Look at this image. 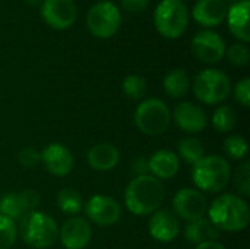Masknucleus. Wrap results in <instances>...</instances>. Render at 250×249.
Masks as SVG:
<instances>
[{"instance_id":"nucleus-11","label":"nucleus","mask_w":250,"mask_h":249,"mask_svg":"<svg viewBox=\"0 0 250 249\" xmlns=\"http://www.w3.org/2000/svg\"><path fill=\"white\" fill-rule=\"evenodd\" d=\"M86 217L100 227H108L119 222L122 210L119 203L107 195H94L85 205Z\"/></svg>"},{"instance_id":"nucleus-5","label":"nucleus","mask_w":250,"mask_h":249,"mask_svg":"<svg viewBox=\"0 0 250 249\" xmlns=\"http://www.w3.org/2000/svg\"><path fill=\"white\" fill-rule=\"evenodd\" d=\"M157 31L166 38H179L189 23V10L182 0H163L154 12Z\"/></svg>"},{"instance_id":"nucleus-8","label":"nucleus","mask_w":250,"mask_h":249,"mask_svg":"<svg viewBox=\"0 0 250 249\" xmlns=\"http://www.w3.org/2000/svg\"><path fill=\"white\" fill-rule=\"evenodd\" d=\"M122 23L119 7L110 1H100L91 6L86 16V25L92 35L98 38L113 37Z\"/></svg>"},{"instance_id":"nucleus-29","label":"nucleus","mask_w":250,"mask_h":249,"mask_svg":"<svg viewBox=\"0 0 250 249\" xmlns=\"http://www.w3.org/2000/svg\"><path fill=\"white\" fill-rule=\"evenodd\" d=\"M16 225L12 219L0 214V249H9L16 241Z\"/></svg>"},{"instance_id":"nucleus-34","label":"nucleus","mask_w":250,"mask_h":249,"mask_svg":"<svg viewBox=\"0 0 250 249\" xmlns=\"http://www.w3.org/2000/svg\"><path fill=\"white\" fill-rule=\"evenodd\" d=\"M149 4V0H122V6L127 12H142Z\"/></svg>"},{"instance_id":"nucleus-6","label":"nucleus","mask_w":250,"mask_h":249,"mask_svg":"<svg viewBox=\"0 0 250 249\" xmlns=\"http://www.w3.org/2000/svg\"><path fill=\"white\" fill-rule=\"evenodd\" d=\"M171 122V113L167 104L158 98H148L142 101L135 112V123L138 129L151 136L164 134Z\"/></svg>"},{"instance_id":"nucleus-33","label":"nucleus","mask_w":250,"mask_h":249,"mask_svg":"<svg viewBox=\"0 0 250 249\" xmlns=\"http://www.w3.org/2000/svg\"><path fill=\"white\" fill-rule=\"evenodd\" d=\"M234 97L236 100L243 106V107H249L250 106V79L249 78H243L240 82H237L236 88H234Z\"/></svg>"},{"instance_id":"nucleus-18","label":"nucleus","mask_w":250,"mask_h":249,"mask_svg":"<svg viewBox=\"0 0 250 249\" xmlns=\"http://www.w3.org/2000/svg\"><path fill=\"white\" fill-rule=\"evenodd\" d=\"M192 15L202 26H217L227 16V4L223 0H198Z\"/></svg>"},{"instance_id":"nucleus-7","label":"nucleus","mask_w":250,"mask_h":249,"mask_svg":"<svg viewBox=\"0 0 250 249\" xmlns=\"http://www.w3.org/2000/svg\"><path fill=\"white\" fill-rule=\"evenodd\" d=\"M231 90L230 78L218 69H205L193 81L195 97L205 104H218L224 101Z\"/></svg>"},{"instance_id":"nucleus-2","label":"nucleus","mask_w":250,"mask_h":249,"mask_svg":"<svg viewBox=\"0 0 250 249\" xmlns=\"http://www.w3.org/2000/svg\"><path fill=\"white\" fill-rule=\"evenodd\" d=\"M209 222L221 232H240L250 222L249 205L233 194L220 195L208 210Z\"/></svg>"},{"instance_id":"nucleus-38","label":"nucleus","mask_w":250,"mask_h":249,"mask_svg":"<svg viewBox=\"0 0 250 249\" xmlns=\"http://www.w3.org/2000/svg\"><path fill=\"white\" fill-rule=\"evenodd\" d=\"M223 1H224V3H226V1H229V3H237V1H240V0H223Z\"/></svg>"},{"instance_id":"nucleus-24","label":"nucleus","mask_w":250,"mask_h":249,"mask_svg":"<svg viewBox=\"0 0 250 249\" xmlns=\"http://www.w3.org/2000/svg\"><path fill=\"white\" fill-rule=\"evenodd\" d=\"M57 207L63 214L76 216L83 208V200L76 189L64 188L57 194Z\"/></svg>"},{"instance_id":"nucleus-3","label":"nucleus","mask_w":250,"mask_h":249,"mask_svg":"<svg viewBox=\"0 0 250 249\" xmlns=\"http://www.w3.org/2000/svg\"><path fill=\"white\" fill-rule=\"evenodd\" d=\"M231 169L229 161L220 156H207L199 160L192 169L195 185L204 192H221L230 182Z\"/></svg>"},{"instance_id":"nucleus-22","label":"nucleus","mask_w":250,"mask_h":249,"mask_svg":"<svg viewBox=\"0 0 250 249\" xmlns=\"http://www.w3.org/2000/svg\"><path fill=\"white\" fill-rule=\"evenodd\" d=\"M185 236L192 244H204L209 241H217L220 238V230L209 222V219H199L195 222H189L185 229Z\"/></svg>"},{"instance_id":"nucleus-4","label":"nucleus","mask_w":250,"mask_h":249,"mask_svg":"<svg viewBox=\"0 0 250 249\" xmlns=\"http://www.w3.org/2000/svg\"><path fill=\"white\" fill-rule=\"evenodd\" d=\"M19 222H21L19 225L21 238L31 248H50L59 236V227L54 219L45 213L35 210L26 214Z\"/></svg>"},{"instance_id":"nucleus-1","label":"nucleus","mask_w":250,"mask_h":249,"mask_svg":"<svg viewBox=\"0 0 250 249\" xmlns=\"http://www.w3.org/2000/svg\"><path fill=\"white\" fill-rule=\"evenodd\" d=\"M164 197L166 191L163 183L151 175H142L129 182L125 191V204L130 213L148 216L161 207Z\"/></svg>"},{"instance_id":"nucleus-15","label":"nucleus","mask_w":250,"mask_h":249,"mask_svg":"<svg viewBox=\"0 0 250 249\" xmlns=\"http://www.w3.org/2000/svg\"><path fill=\"white\" fill-rule=\"evenodd\" d=\"M173 119L174 123L188 134H199L208 123L204 109L189 101H183L176 106Z\"/></svg>"},{"instance_id":"nucleus-20","label":"nucleus","mask_w":250,"mask_h":249,"mask_svg":"<svg viewBox=\"0 0 250 249\" xmlns=\"http://www.w3.org/2000/svg\"><path fill=\"white\" fill-rule=\"evenodd\" d=\"M180 167L179 156L168 150H160L148 160V169L151 176L160 179H171L177 175Z\"/></svg>"},{"instance_id":"nucleus-10","label":"nucleus","mask_w":250,"mask_h":249,"mask_svg":"<svg viewBox=\"0 0 250 249\" xmlns=\"http://www.w3.org/2000/svg\"><path fill=\"white\" fill-rule=\"evenodd\" d=\"M40 204V195L34 189H25L22 192H10L0 198V214L9 219L21 220L26 214L37 210Z\"/></svg>"},{"instance_id":"nucleus-9","label":"nucleus","mask_w":250,"mask_h":249,"mask_svg":"<svg viewBox=\"0 0 250 249\" xmlns=\"http://www.w3.org/2000/svg\"><path fill=\"white\" fill-rule=\"evenodd\" d=\"M208 208L207 198L202 192L190 188L180 189L173 198V210L176 217H180L186 222H195L205 216Z\"/></svg>"},{"instance_id":"nucleus-13","label":"nucleus","mask_w":250,"mask_h":249,"mask_svg":"<svg viewBox=\"0 0 250 249\" xmlns=\"http://www.w3.org/2000/svg\"><path fill=\"white\" fill-rule=\"evenodd\" d=\"M41 15L51 28L67 29L75 23L78 10L73 0H44Z\"/></svg>"},{"instance_id":"nucleus-14","label":"nucleus","mask_w":250,"mask_h":249,"mask_svg":"<svg viewBox=\"0 0 250 249\" xmlns=\"http://www.w3.org/2000/svg\"><path fill=\"white\" fill-rule=\"evenodd\" d=\"M59 236L66 249H85L91 242L92 230L85 219L75 216L63 223Z\"/></svg>"},{"instance_id":"nucleus-17","label":"nucleus","mask_w":250,"mask_h":249,"mask_svg":"<svg viewBox=\"0 0 250 249\" xmlns=\"http://www.w3.org/2000/svg\"><path fill=\"white\" fill-rule=\"evenodd\" d=\"M41 161L48 173L54 176H66L73 169V156L62 144H50L41 153Z\"/></svg>"},{"instance_id":"nucleus-28","label":"nucleus","mask_w":250,"mask_h":249,"mask_svg":"<svg viewBox=\"0 0 250 249\" xmlns=\"http://www.w3.org/2000/svg\"><path fill=\"white\" fill-rule=\"evenodd\" d=\"M224 153L233 158V160H242L248 156L249 147L243 136L240 135H231L224 141Z\"/></svg>"},{"instance_id":"nucleus-31","label":"nucleus","mask_w":250,"mask_h":249,"mask_svg":"<svg viewBox=\"0 0 250 249\" xmlns=\"http://www.w3.org/2000/svg\"><path fill=\"white\" fill-rule=\"evenodd\" d=\"M234 185L243 197L250 195V163H243L234 173Z\"/></svg>"},{"instance_id":"nucleus-26","label":"nucleus","mask_w":250,"mask_h":249,"mask_svg":"<svg viewBox=\"0 0 250 249\" xmlns=\"http://www.w3.org/2000/svg\"><path fill=\"white\" fill-rule=\"evenodd\" d=\"M236 122H237L236 112L230 106H220L212 114V125L221 134L233 131Z\"/></svg>"},{"instance_id":"nucleus-27","label":"nucleus","mask_w":250,"mask_h":249,"mask_svg":"<svg viewBox=\"0 0 250 249\" xmlns=\"http://www.w3.org/2000/svg\"><path fill=\"white\" fill-rule=\"evenodd\" d=\"M123 91L129 98L141 100L145 97V94L148 91L146 81L139 75H129L123 81Z\"/></svg>"},{"instance_id":"nucleus-16","label":"nucleus","mask_w":250,"mask_h":249,"mask_svg":"<svg viewBox=\"0 0 250 249\" xmlns=\"http://www.w3.org/2000/svg\"><path fill=\"white\" fill-rule=\"evenodd\" d=\"M149 235L158 242H171L179 236L180 223L176 214L168 210H157L148 223Z\"/></svg>"},{"instance_id":"nucleus-23","label":"nucleus","mask_w":250,"mask_h":249,"mask_svg":"<svg viewBox=\"0 0 250 249\" xmlns=\"http://www.w3.org/2000/svg\"><path fill=\"white\" fill-rule=\"evenodd\" d=\"M190 87V79L186 70L174 69L168 72L164 78V90L171 98H182L188 94Z\"/></svg>"},{"instance_id":"nucleus-25","label":"nucleus","mask_w":250,"mask_h":249,"mask_svg":"<svg viewBox=\"0 0 250 249\" xmlns=\"http://www.w3.org/2000/svg\"><path fill=\"white\" fill-rule=\"evenodd\" d=\"M177 151H179V156L183 158V161L192 166H195L199 160L205 157V148L202 142L192 136L180 139L177 144Z\"/></svg>"},{"instance_id":"nucleus-21","label":"nucleus","mask_w":250,"mask_h":249,"mask_svg":"<svg viewBox=\"0 0 250 249\" xmlns=\"http://www.w3.org/2000/svg\"><path fill=\"white\" fill-rule=\"evenodd\" d=\"M88 164L98 172H108L114 169L120 160V153L113 144H97L88 151Z\"/></svg>"},{"instance_id":"nucleus-35","label":"nucleus","mask_w":250,"mask_h":249,"mask_svg":"<svg viewBox=\"0 0 250 249\" xmlns=\"http://www.w3.org/2000/svg\"><path fill=\"white\" fill-rule=\"evenodd\" d=\"M132 172H135L136 176L148 175V172H149V169H148V160H145V158H136L132 163Z\"/></svg>"},{"instance_id":"nucleus-36","label":"nucleus","mask_w":250,"mask_h":249,"mask_svg":"<svg viewBox=\"0 0 250 249\" xmlns=\"http://www.w3.org/2000/svg\"><path fill=\"white\" fill-rule=\"evenodd\" d=\"M195 249H226L220 242L217 241H209V242H204V244H199Z\"/></svg>"},{"instance_id":"nucleus-32","label":"nucleus","mask_w":250,"mask_h":249,"mask_svg":"<svg viewBox=\"0 0 250 249\" xmlns=\"http://www.w3.org/2000/svg\"><path fill=\"white\" fill-rule=\"evenodd\" d=\"M40 160H41V153L38 150L32 148V147H26V148L21 150L19 154H18L19 164L23 166V167H26V169L35 167L40 163Z\"/></svg>"},{"instance_id":"nucleus-37","label":"nucleus","mask_w":250,"mask_h":249,"mask_svg":"<svg viewBox=\"0 0 250 249\" xmlns=\"http://www.w3.org/2000/svg\"><path fill=\"white\" fill-rule=\"evenodd\" d=\"M25 1H26L28 4H32V6H34V4H37V3H38L40 0H25Z\"/></svg>"},{"instance_id":"nucleus-30","label":"nucleus","mask_w":250,"mask_h":249,"mask_svg":"<svg viewBox=\"0 0 250 249\" xmlns=\"http://www.w3.org/2000/svg\"><path fill=\"white\" fill-rule=\"evenodd\" d=\"M226 56H227L229 62L234 66H246L250 59L249 48L240 43L230 45L229 50H226Z\"/></svg>"},{"instance_id":"nucleus-12","label":"nucleus","mask_w":250,"mask_h":249,"mask_svg":"<svg viewBox=\"0 0 250 249\" xmlns=\"http://www.w3.org/2000/svg\"><path fill=\"white\" fill-rule=\"evenodd\" d=\"M192 51L204 63H218L226 56V44L220 34L205 29L193 37Z\"/></svg>"},{"instance_id":"nucleus-19","label":"nucleus","mask_w":250,"mask_h":249,"mask_svg":"<svg viewBox=\"0 0 250 249\" xmlns=\"http://www.w3.org/2000/svg\"><path fill=\"white\" fill-rule=\"evenodd\" d=\"M249 0H240L233 3L230 9H227V21L231 34L243 43L250 41L249 28Z\"/></svg>"}]
</instances>
